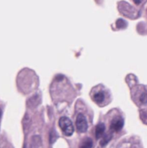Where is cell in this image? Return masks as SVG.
Wrapping results in <instances>:
<instances>
[{
    "label": "cell",
    "instance_id": "obj_1",
    "mask_svg": "<svg viewBox=\"0 0 147 148\" xmlns=\"http://www.w3.org/2000/svg\"><path fill=\"white\" fill-rule=\"evenodd\" d=\"M59 126L66 136H71L74 131V125L68 117H61L59 120Z\"/></svg>",
    "mask_w": 147,
    "mask_h": 148
},
{
    "label": "cell",
    "instance_id": "obj_2",
    "mask_svg": "<svg viewBox=\"0 0 147 148\" xmlns=\"http://www.w3.org/2000/svg\"><path fill=\"white\" fill-rule=\"evenodd\" d=\"M76 128L79 133H85L88 130V122L82 114H79L76 118Z\"/></svg>",
    "mask_w": 147,
    "mask_h": 148
},
{
    "label": "cell",
    "instance_id": "obj_3",
    "mask_svg": "<svg viewBox=\"0 0 147 148\" xmlns=\"http://www.w3.org/2000/svg\"><path fill=\"white\" fill-rule=\"evenodd\" d=\"M123 126H124V120H123V119H121V118H116V119H114L112 121L110 128H111V130H113L114 132H119V131H120L122 129Z\"/></svg>",
    "mask_w": 147,
    "mask_h": 148
},
{
    "label": "cell",
    "instance_id": "obj_4",
    "mask_svg": "<svg viewBox=\"0 0 147 148\" xmlns=\"http://www.w3.org/2000/svg\"><path fill=\"white\" fill-rule=\"evenodd\" d=\"M105 130H106L105 124H103V123L98 124L96 126V128H95V137H96V139H100L104 135Z\"/></svg>",
    "mask_w": 147,
    "mask_h": 148
},
{
    "label": "cell",
    "instance_id": "obj_5",
    "mask_svg": "<svg viewBox=\"0 0 147 148\" xmlns=\"http://www.w3.org/2000/svg\"><path fill=\"white\" fill-rule=\"evenodd\" d=\"M103 138L101 139V140L100 141V145L101 146H105V145H107L108 144V142L111 140L112 139V134L111 133H107V134H105V136H102Z\"/></svg>",
    "mask_w": 147,
    "mask_h": 148
},
{
    "label": "cell",
    "instance_id": "obj_6",
    "mask_svg": "<svg viewBox=\"0 0 147 148\" xmlns=\"http://www.w3.org/2000/svg\"><path fill=\"white\" fill-rule=\"evenodd\" d=\"M92 146H93V141L91 139L88 138L82 141V143L80 145V148H92Z\"/></svg>",
    "mask_w": 147,
    "mask_h": 148
},
{
    "label": "cell",
    "instance_id": "obj_7",
    "mask_svg": "<svg viewBox=\"0 0 147 148\" xmlns=\"http://www.w3.org/2000/svg\"><path fill=\"white\" fill-rule=\"evenodd\" d=\"M40 100V97L38 95H34L33 97H31L29 101H28V104H30L31 106V108H34L36 106H37L39 104V101Z\"/></svg>",
    "mask_w": 147,
    "mask_h": 148
},
{
    "label": "cell",
    "instance_id": "obj_8",
    "mask_svg": "<svg viewBox=\"0 0 147 148\" xmlns=\"http://www.w3.org/2000/svg\"><path fill=\"white\" fill-rule=\"evenodd\" d=\"M104 98H105V94H104L103 92H99V93H97L94 95V100L97 103H101L104 100Z\"/></svg>",
    "mask_w": 147,
    "mask_h": 148
},
{
    "label": "cell",
    "instance_id": "obj_9",
    "mask_svg": "<svg viewBox=\"0 0 147 148\" xmlns=\"http://www.w3.org/2000/svg\"><path fill=\"white\" fill-rule=\"evenodd\" d=\"M57 138H58V136L56 135V133L55 132V130H52L50 134H49V141H50V143L53 144L56 140Z\"/></svg>",
    "mask_w": 147,
    "mask_h": 148
},
{
    "label": "cell",
    "instance_id": "obj_10",
    "mask_svg": "<svg viewBox=\"0 0 147 148\" xmlns=\"http://www.w3.org/2000/svg\"><path fill=\"white\" fill-rule=\"evenodd\" d=\"M36 139H37V136H34V137L32 138V144H33L34 146L38 147V146L41 145V139L39 138L38 140H36Z\"/></svg>",
    "mask_w": 147,
    "mask_h": 148
},
{
    "label": "cell",
    "instance_id": "obj_11",
    "mask_svg": "<svg viewBox=\"0 0 147 148\" xmlns=\"http://www.w3.org/2000/svg\"><path fill=\"white\" fill-rule=\"evenodd\" d=\"M141 103L143 104H146L147 103V93L144 92L141 95H140V98H139Z\"/></svg>",
    "mask_w": 147,
    "mask_h": 148
},
{
    "label": "cell",
    "instance_id": "obj_12",
    "mask_svg": "<svg viewBox=\"0 0 147 148\" xmlns=\"http://www.w3.org/2000/svg\"><path fill=\"white\" fill-rule=\"evenodd\" d=\"M62 79H63V76H62V75H57V76L55 77V80H56L57 81H61Z\"/></svg>",
    "mask_w": 147,
    "mask_h": 148
},
{
    "label": "cell",
    "instance_id": "obj_13",
    "mask_svg": "<svg viewBox=\"0 0 147 148\" xmlns=\"http://www.w3.org/2000/svg\"><path fill=\"white\" fill-rule=\"evenodd\" d=\"M143 0H133V2L136 4V5H140L142 3Z\"/></svg>",
    "mask_w": 147,
    "mask_h": 148
},
{
    "label": "cell",
    "instance_id": "obj_14",
    "mask_svg": "<svg viewBox=\"0 0 147 148\" xmlns=\"http://www.w3.org/2000/svg\"><path fill=\"white\" fill-rule=\"evenodd\" d=\"M1 116H2V111L0 109V119H1Z\"/></svg>",
    "mask_w": 147,
    "mask_h": 148
}]
</instances>
